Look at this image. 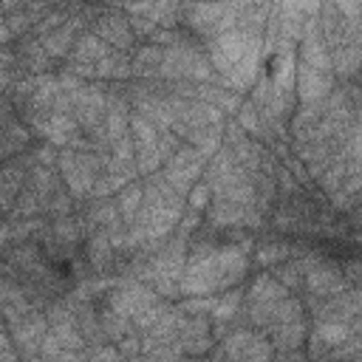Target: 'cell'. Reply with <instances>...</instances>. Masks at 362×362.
<instances>
[{"instance_id": "ffe728a7", "label": "cell", "mask_w": 362, "mask_h": 362, "mask_svg": "<svg viewBox=\"0 0 362 362\" xmlns=\"http://www.w3.org/2000/svg\"><path fill=\"white\" fill-rule=\"evenodd\" d=\"M99 325H102V334H105L107 342H119L124 334L136 331L127 317H122V314H116V311H110V308H105V311L99 314Z\"/></svg>"}, {"instance_id": "d4e9b609", "label": "cell", "mask_w": 362, "mask_h": 362, "mask_svg": "<svg viewBox=\"0 0 362 362\" xmlns=\"http://www.w3.org/2000/svg\"><path fill=\"white\" fill-rule=\"evenodd\" d=\"M3 20H6V25L11 28V34H14V37H23V34H28V31H31V25H34V17H31L25 8H17V11L6 14Z\"/></svg>"}, {"instance_id": "52a82bcc", "label": "cell", "mask_w": 362, "mask_h": 362, "mask_svg": "<svg viewBox=\"0 0 362 362\" xmlns=\"http://www.w3.org/2000/svg\"><path fill=\"white\" fill-rule=\"evenodd\" d=\"M337 85V76L334 71L328 68H311V65H297V74H294V90H297V99L300 102H320L325 99Z\"/></svg>"}, {"instance_id": "7a4b0ae2", "label": "cell", "mask_w": 362, "mask_h": 362, "mask_svg": "<svg viewBox=\"0 0 362 362\" xmlns=\"http://www.w3.org/2000/svg\"><path fill=\"white\" fill-rule=\"evenodd\" d=\"M215 359H272V342L257 328H238L218 339V348L209 351Z\"/></svg>"}, {"instance_id": "f546056e", "label": "cell", "mask_w": 362, "mask_h": 362, "mask_svg": "<svg viewBox=\"0 0 362 362\" xmlns=\"http://www.w3.org/2000/svg\"><path fill=\"white\" fill-rule=\"evenodd\" d=\"M320 3L322 0H283V8L286 11H297L303 17H314L320 11Z\"/></svg>"}, {"instance_id": "277c9868", "label": "cell", "mask_w": 362, "mask_h": 362, "mask_svg": "<svg viewBox=\"0 0 362 362\" xmlns=\"http://www.w3.org/2000/svg\"><path fill=\"white\" fill-rule=\"evenodd\" d=\"M252 34L240 31V28H229V31H221L215 37H209V62L215 68V74H226L252 45Z\"/></svg>"}, {"instance_id": "44dd1931", "label": "cell", "mask_w": 362, "mask_h": 362, "mask_svg": "<svg viewBox=\"0 0 362 362\" xmlns=\"http://www.w3.org/2000/svg\"><path fill=\"white\" fill-rule=\"evenodd\" d=\"M272 274H274L288 291L303 288V260H297V257H288V260L274 263V266H272Z\"/></svg>"}, {"instance_id": "d6a6232c", "label": "cell", "mask_w": 362, "mask_h": 362, "mask_svg": "<svg viewBox=\"0 0 362 362\" xmlns=\"http://www.w3.org/2000/svg\"><path fill=\"white\" fill-rule=\"evenodd\" d=\"M11 37H14V34H11V28H8V25H6V20L0 17V45H6Z\"/></svg>"}, {"instance_id": "9c48e42d", "label": "cell", "mask_w": 362, "mask_h": 362, "mask_svg": "<svg viewBox=\"0 0 362 362\" xmlns=\"http://www.w3.org/2000/svg\"><path fill=\"white\" fill-rule=\"evenodd\" d=\"M288 294V288L272 274V272H260L252 283H249V288L243 291V303L246 305H260V303H274V300H280V297H286Z\"/></svg>"}, {"instance_id": "4316f807", "label": "cell", "mask_w": 362, "mask_h": 362, "mask_svg": "<svg viewBox=\"0 0 362 362\" xmlns=\"http://www.w3.org/2000/svg\"><path fill=\"white\" fill-rule=\"evenodd\" d=\"M116 348H119V354L122 356H127V359H133V356H141V337H139V331H130V334H124L119 342H113Z\"/></svg>"}, {"instance_id": "5b68a950", "label": "cell", "mask_w": 362, "mask_h": 362, "mask_svg": "<svg viewBox=\"0 0 362 362\" xmlns=\"http://www.w3.org/2000/svg\"><path fill=\"white\" fill-rule=\"evenodd\" d=\"M175 345H178V351L184 356H204V354H209L212 345H215L209 314H187L181 328H178Z\"/></svg>"}, {"instance_id": "4fadbf2b", "label": "cell", "mask_w": 362, "mask_h": 362, "mask_svg": "<svg viewBox=\"0 0 362 362\" xmlns=\"http://www.w3.org/2000/svg\"><path fill=\"white\" fill-rule=\"evenodd\" d=\"M113 48L105 42V40H99L93 31H82L79 37H76V42H74V51H71V57L68 59H79V62H99L102 57H107Z\"/></svg>"}, {"instance_id": "603a6c76", "label": "cell", "mask_w": 362, "mask_h": 362, "mask_svg": "<svg viewBox=\"0 0 362 362\" xmlns=\"http://www.w3.org/2000/svg\"><path fill=\"white\" fill-rule=\"evenodd\" d=\"M215 294H187V300L178 303L184 314H209L215 308Z\"/></svg>"}, {"instance_id": "8fae6325", "label": "cell", "mask_w": 362, "mask_h": 362, "mask_svg": "<svg viewBox=\"0 0 362 362\" xmlns=\"http://www.w3.org/2000/svg\"><path fill=\"white\" fill-rule=\"evenodd\" d=\"M328 62H331L334 76L354 79L359 71V42H342V45L328 48Z\"/></svg>"}, {"instance_id": "3957f363", "label": "cell", "mask_w": 362, "mask_h": 362, "mask_svg": "<svg viewBox=\"0 0 362 362\" xmlns=\"http://www.w3.org/2000/svg\"><path fill=\"white\" fill-rule=\"evenodd\" d=\"M156 300H161L156 294V288L150 283L136 280V283H119V286H113L105 294V308H110V311H116V314H122V317L130 320L133 314H139L141 308H147Z\"/></svg>"}, {"instance_id": "9a60e30c", "label": "cell", "mask_w": 362, "mask_h": 362, "mask_svg": "<svg viewBox=\"0 0 362 362\" xmlns=\"http://www.w3.org/2000/svg\"><path fill=\"white\" fill-rule=\"evenodd\" d=\"M158 28H178L181 17H184V6L178 0H153V6L147 8V14Z\"/></svg>"}, {"instance_id": "2e32d148", "label": "cell", "mask_w": 362, "mask_h": 362, "mask_svg": "<svg viewBox=\"0 0 362 362\" xmlns=\"http://www.w3.org/2000/svg\"><path fill=\"white\" fill-rule=\"evenodd\" d=\"M141 195H144V189H141L139 181H127V184L119 189L116 206H119V215H122V223H124V226L136 218V212H139V206H141Z\"/></svg>"}, {"instance_id": "e0dca14e", "label": "cell", "mask_w": 362, "mask_h": 362, "mask_svg": "<svg viewBox=\"0 0 362 362\" xmlns=\"http://www.w3.org/2000/svg\"><path fill=\"white\" fill-rule=\"evenodd\" d=\"M240 303H243V291L235 288V286L226 288V294H221V297L215 300V308L209 311V320H212V322H232V320L238 317Z\"/></svg>"}, {"instance_id": "6da1fadb", "label": "cell", "mask_w": 362, "mask_h": 362, "mask_svg": "<svg viewBox=\"0 0 362 362\" xmlns=\"http://www.w3.org/2000/svg\"><path fill=\"white\" fill-rule=\"evenodd\" d=\"M187 260L178 277L181 294H215L238 286L249 269V257L238 243L192 240L187 243Z\"/></svg>"}, {"instance_id": "4dcf8cb0", "label": "cell", "mask_w": 362, "mask_h": 362, "mask_svg": "<svg viewBox=\"0 0 362 362\" xmlns=\"http://www.w3.org/2000/svg\"><path fill=\"white\" fill-rule=\"evenodd\" d=\"M85 356L88 359H122V354H119V348L113 342L110 345H99V348H88Z\"/></svg>"}, {"instance_id": "d6986e66", "label": "cell", "mask_w": 362, "mask_h": 362, "mask_svg": "<svg viewBox=\"0 0 362 362\" xmlns=\"http://www.w3.org/2000/svg\"><path fill=\"white\" fill-rule=\"evenodd\" d=\"M294 255H297L294 246L286 243V240H263L257 246V252H255V260H257V266H274V263L288 260Z\"/></svg>"}, {"instance_id": "83f0119b", "label": "cell", "mask_w": 362, "mask_h": 362, "mask_svg": "<svg viewBox=\"0 0 362 362\" xmlns=\"http://www.w3.org/2000/svg\"><path fill=\"white\" fill-rule=\"evenodd\" d=\"M127 25H130V31L136 34V37H150L158 25L150 20V17H144V14H127Z\"/></svg>"}, {"instance_id": "cb8c5ba5", "label": "cell", "mask_w": 362, "mask_h": 362, "mask_svg": "<svg viewBox=\"0 0 362 362\" xmlns=\"http://www.w3.org/2000/svg\"><path fill=\"white\" fill-rule=\"evenodd\" d=\"M328 356H331V359H359V356H362V339H359V334H354V337H348L345 342L334 345V348L328 351Z\"/></svg>"}, {"instance_id": "ac0fdd59", "label": "cell", "mask_w": 362, "mask_h": 362, "mask_svg": "<svg viewBox=\"0 0 362 362\" xmlns=\"http://www.w3.org/2000/svg\"><path fill=\"white\" fill-rule=\"evenodd\" d=\"M127 133H130V139H133L136 147H150V144H156V139H158V127H156L150 119H144L141 113H136V110H130Z\"/></svg>"}, {"instance_id": "ba28073f", "label": "cell", "mask_w": 362, "mask_h": 362, "mask_svg": "<svg viewBox=\"0 0 362 362\" xmlns=\"http://www.w3.org/2000/svg\"><path fill=\"white\" fill-rule=\"evenodd\" d=\"M85 31V17L82 14H76V17H68L59 28H54L51 34H45L42 40H40V45H42V51L54 59V62H59V59H68L71 57V51H74V42H76V37Z\"/></svg>"}, {"instance_id": "30bf717a", "label": "cell", "mask_w": 362, "mask_h": 362, "mask_svg": "<svg viewBox=\"0 0 362 362\" xmlns=\"http://www.w3.org/2000/svg\"><path fill=\"white\" fill-rule=\"evenodd\" d=\"M96 79L102 82H130L133 79V54L110 51L96 62Z\"/></svg>"}, {"instance_id": "1f68e13d", "label": "cell", "mask_w": 362, "mask_h": 362, "mask_svg": "<svg viewBox=\"0 0 362 362\" xmlns=\"http://www.w3.org/2000/svg\"><path fill=\"white\" fill-rule=\"evenodd\" d=\"M150 6H153V0H122V8L127 14H147Z\"/></svg>"}, {"instance_id": "7402d4cb", "label": "cell", "mask_w": 362, "mask_h": 362, "mask_svg": "<svg viewBox=\"0 0 362 362\" xmlns=\"http://www.w3.org/2000/svg\"><path fill=\"white\" fill-rule=\"evenodd\" d=\"M184 201L189 204V209H195V212H204V209L209 206V201H212V189H209V184L198 178V181H195V184L187 189Z\"/></svg>"}, {"instance_id": "7c38bea8", "label": "cell", "mask_w": 362, "mask_h": 362, "mask_svg": "<svg viewBox=\"0 0 362 362\" xmlns=\"http://www.w3.org/2000/svg\"><path fill=\"white\" fill-rule=\"evenodd\" d=\"M28 141H31L28 124H23V122H17V119H8V122L0 127V161H6V158H11V156H20Z\"/></svg>"}, {"instance_id": "5bb4252c", "label": "cell", "mask_w": 362, "mask_h": 362, "mask_svg": "<svg viewBox=\"0 0 362 362\" xmlns=\"http://www.w3.org/2000/svg\"><path fill=\"white\" fill-rule=\"evenodd\" d=\"M116 260V249L110 246V238L105 229H96L88 235V263L96 272H105Z\"/></svg>"}, {"instance_id": "f1b7e54d", "label": "cell", "mask_w": 362, "mask_h": 362, "mask_svg": "<svg viewBox=\"0 0 362 362\" xmlns=\"http://www.w3.org/2000/svg\"><path fill=\"white\" fill-rule=\"evenodd\" d=\"M57 156H59V147H54L51 141L40 144V147H37V150L31 153L34 164H45V167H57Z\"/></svg>"}, {"instance_id": "484cf974", "label": "cell", "mask_w": 362, "mask_h": 362, "mask_svg": "<svg viewBox=\"0 0 362 362\" xmlns=\"http://www.w3.org/2000/svg\"><path fill=\"white\" fill-rule=\"evenodd\" d=\"M147 40H150L153 45H161V48H167V45H178V42H187V40H184V34H181L178 28H156Z\"/></svg>"}, {"instance_id": "8992f818", "label": "cell", "mask_w": 362, "mask_h": 362, "mask_svg": "<svg viewBox=\"0 0 362 362\" xmlns=\"http://www.w3.org/2000/svg\"><path fill=\"white\" fill-rule=\"evenodd\" d=\"M90 31L99 37V40H105L113 51H136V34L130 31V25H127V17L124 14H116V11H102L96 20H93V25H90Z\"/></svg>"}]
</instances>
